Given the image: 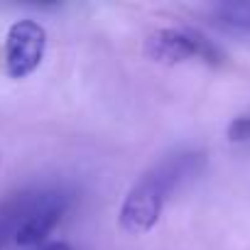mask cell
Listing matches in <instances>:
<instances>
[{
  "mask_svg": "<svg viewBox=\"0 0 250 250\" xmlns=\"http://www.w3.org/2000/svg\"><path fill=\"white\" fill-rule=\"evenodd\" d=\"M204 152H174L155 162L147 172H143L135 184L128 189L120 211H118V223L125 233L130 235H145L150 233L169 196L179 191L189 179H194L201 167H204Z\"/></svg>",
  "mask_w": 250,
  "mask_h": 250,
  "instance_id": "obj_1",
  "label": "cell"
},
{
  "mask_svg": "<svg viewBox=\"0 0 250 250\" xmlns=\"http://www.w3.org/2000/svg\"><path fill=\"white\" fill-rule=\"evenodd\" d=\"M145 54L147 59L157 62V64H184L191 59H201L211 66L223 62L221 49L208 42L201 32L189 30V27H162L157 32H152L145 40Z\"/></svg>",
  "mask_w": 250,
  "mask_h": 250,
  "instance_id": "obj_2",
  "label": "cell"
},
{
  "mask_svg": "<svg viewBox=\"0 0 250 250\" xmlns=\"http://www.w3.org/2000/svg\"><path fill=\"white\" fill-rule=\"evenodd\" d=\"M71 206V194L64 189H30V201L13 243L20 248H42Z\"/></svg>",
  "mask_w": 250,
  "mask_h": 250,
  "instance_id": "obj_3",
  "label": "cell"
},
{
  "mask_svg": "<svg viewBox=\"0 0 250 250\" xmlns=\"http://www.w3.org/2000/svg\"><path fill=\"white\" fill-rule=\"evenodd\" d=\"M47 52V30L42 22L32 18L15 20L5 32L3 44V59H5V74L10 79H27L35 74L44 59Z\"/></svg>",
  "mask_w": 250,
  "mask_h": 250,
  "instance_id": "obj_4",
  "label": "cell"
},
{
  "mask_svg": "<svg viewBox=\"0 0 250 250\" xmlns=\"http://www.w3.org/2000/svg\"><path fill=\"white\" fill-rule=\"evenodd\" d=\"M211 18L218 27L250 37V0H228V3H218L213 8Z\"/></svg>",
  "mask_w": 250,
  "mask_h": 250,
  "instance_id": "obj_5",
  "label": "cell"
},
{
  "mask_svg": "<svg viewBox=\"0 0 250 250\" xmlns=\"http://www.w3.org/2000/svg\"><path fill=\"white\" fill-rule=\"evenodd\" d=\"M230 143H250V115H240L228 125Z\"/></svg>",
  "mask_w": 250,
  "mask_h": 250,
  "instance_id": "obj_6",
  "label": "cell"
},
{
  "mask_svg": "<svg viewBox=\"0 0 250 250\" xmlns=\"http://www.w3.org/2000/svg\"><path fill=\"white\" fill-rule=\"evenodd\" d=\"M40 250H74L69 243H64V240H52V243H44Z\"/></svg>",
  "mask_w": 250,
  "mask_h": 250,
  "instance_id": "obj_7",
  "label": "cell"
},
{
  "mask_svg": "<svg viewBox=\"0 0 250 250\" xmlns=\"http://www.w3.org/2000/svg\"><path fill=\"white\" fill-rule=\"evenodd\" d=\"M8 240H13V235H10V233L3 228V226H0V250H3V248L8 245Z\"/></svg>",
  "mask_w": 250,
  "mask_h": 250,
  "instance_id": "obj_8",
  "label": "cell"
},
{
  "mask_svg": "<svg viewBox=\"0 0 250 250\" xmlns=\"http://www.w3.org/2000/svg\"><path fill=\"white\" fill-rule=\"evenodd\" d=\"M0 165H3V155H0Z\"/></svg>",
  "mask_w": 250,
  "mask_h": 250,
  "instance_id": "obj_9",
  "label": "cell"
}]
</instances>
